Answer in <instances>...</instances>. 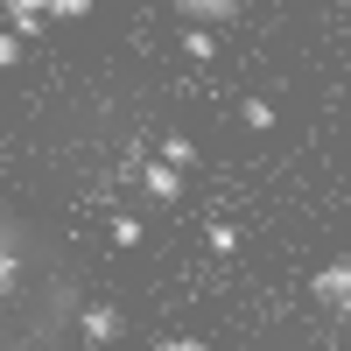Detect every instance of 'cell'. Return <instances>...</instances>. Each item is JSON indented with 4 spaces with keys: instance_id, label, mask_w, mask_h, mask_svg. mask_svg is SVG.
<instances>
[{
    "instance_id": "cell-1",
    "label": "cell",
    "mask_w": 351,
    "mask_h": 351,
    "mask_svg": "<svg viewBox=\"0 0 351 351\" xmlns=\"http://www.w3.org/2000/svg\"><path fill=\"white\" fill-rule=\"evenodd\" d=\"M141 183H148V197H155V204H176V197H183V169H169V162L155 155L148 169H141Z\"/></svg>"
},
{
    "instance_id": "cell-2",
    "label": "cell",
    "mask_w": 351,
    "mask_h": 351,
    "mask_svg": "<svg viewBox=\"0 0 351 351\" xmlns=\"http://www.w3.org/2000/svg\"><path fill=\"white\" fill-rule=\"evenodd\" d=\"M316 295H324V302L344 316V302H351V260H330V267L316 274Z\"/></svg>"
},
{
    "instance_id": "cell-3",
    "label": "cell",
    "mask_w": 351,
    "mask_h": 351,
    "mask_svg": "<svg viewBox=\"0 0 351 351\" xmlns=\"http://www.w3.org/2000/svg\"><path fill=\"white\" fill-rule=\"evenodd\" d=\"M43 21H49L43 0H8V28H14L21 43H36V36H43Z\"/></svg>"
},
{
    "instance_id": "cell-4",
    "label": "cell",
    "mask_w": 351,
    "mask_h": 351,
    "mask_svg": "<svg viewBox=\"0 0 351 351\" xmlns=\"http://www.w3.org/2000/svg\"><path fill=\"white\" fill-rule=\"evenodd\" d=\"M77 330H84V344H106V337H120V309H106V302H92L77 316Z\"/></svg>"
},
{
    "instance_id": "cell-5",
    "label": "cell",
    "mask_w": 351,
    "mask_h": 351,
    "mask_svg": "<svg viewBox=\"0 0 351 351\" xmlns=\"http://www.w3.org/2000/svg\"><path fill=\"white\" fill-rule=\"evenodd\" d=\"M155 155H162V162H169V169H183V176H190V169H197V162H204V155H197V148H190V134H162V148H155Z\"/></svg>"
},
{
    "instance_id": "cell-6",
    "label": "cell",
    "mask_w": 351,
    "mask_h": 351,
    "mask_svg": "<svg viewBox=\"0 0 351 351\" xmlns=\"http://www.w3.org/2000/svg\"><path fill=\"white\" fill-rule=\"evenodd\" d=\"M176 8H183L190 21H211V28H218V21H232V14H239V0H176Z\"/></svg>"
},
{
    "instance_id": "cell-7",
    "label": "cell",
    "mask_w": 351,
    "mask_h": 351,
    "mask_svg": "<svg viewBox=\"0 0 351 351\" xmlns=\"http://www.w3.org/2000/svg\"><path fill=\"white\" fill-rule=\"evenodd\" d=\"M183 56H190V64H211V56H218L211 21H190V28H183Z\"/></svg>"
},
{
    "instance_id": "cell-8",
    "label": "cell",
    "mask_w": 351,
    "mask_h": 351,
    "mask_svg": "<svg viewBox=\"0 0 351 351\" xmlns=\"http://www.w3.org/2000/svg\"><path fill=\"white\" fill-rule=\"evenodd\" d=\"M239 120H246L253 134H267V127H274V99H246V106H239Z\"/></svg>"
},
{
    "instance_id": "cell-9",
    "label": "cell",
    "mask_w": 351,
    "mask_h": 351,
    "mask_svg": "<svg viewBox=\"0 0 351 351\" xmlns=\"http://www.w3.org/2000/svg\"><path fill=\"white\" fill-rule=\"evenodd\" d=\"M43 8H49L56 21H84V14H92V0H43Z\"/></svg>"
},
{
    "instance_id": "cell-10",
    "label": "cell",
    "mask_w": 351,
    "mask_h": 351,
    "mask_svg": "<svg viewBox=\"0 0 351 351\" xmlns=\"http://www.w3.org/2000/svg\"><path fill=\"white\" fill-rule=\"evenodd\" d=\"M21 64V36H14V28H0V71H14Z\"/></svg>"
},
{
    "instance_id": "cell-11",
    "label": "cell",
    "mask_w": 351,
    "mask_h": 351,
    "mask_svg": "<svg viewBox=\"0 0 351 351\" xmlns=\"http://www.w3.org/2000/svg\"><path fill=\"white\" fill-rule=\"evenodd\" d=\"M232 246H239V225L218 218V225H211V253H232Z\"/></svg>"
},
{
    "instance_id": "cell-12",
    "label": "cell",
    "mask_w": 351,
    "mask_h": 351,
    "mask_svg": "<svg viewBox=\"0 0 351 351\" xmlns=\"http://www.w3.org/2000/svg\"><path fill=\"white\" fill-rule=\"evenodd\" d=\"M112 239H120V246H141V218H112Z\"/></svg>"
}]
</instances>
